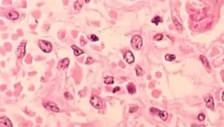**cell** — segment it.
<instances>
[{
    "label": "cell",
    "instance_id": "1",
    "mask_svg": "<svg viewBox=\"0 0 224 127\" xmlns=\"http://www.w3.org/2000/svg\"><path fill=\"white\" fill-rule=\"evenodd\" d=\"M131 45L133 47V49H136V50H139L142 47L143 45V40L141 36L139 35H134V36L132 38L131 40Z\"/></svg>",
    "mask_w": 224,
    "mask_h": 127
},
{
    "label": "cell",
    "instance_id": "2",
    "mask_svg": "<svg viewBox=\"0 0 224 127\" xmlns=\"http://www.w3.org/2000/svg\"><path fill=\"white\" fill-rule=\"evenodd\" d=\"M38 45H39V47L40 48V49L44 52L46 53H49L52 51V44L49 43L48 41H46V40H39L38 42Z\"/></svg>",
    "mask_w": 224,
    "mask_h": 127
},
{
    "label": "cell",
    "instance_id": "3",
    "mask_svg": "<svg viewBox=\"0 0 224 127\" xmlns=\"http://www.w3.org/2000/svg\"><path fill=\"white\" fill-rule=\"evenodd\" d=\"M90 104L93 105L95 108H101L102 107V102L101 101V99L98 97L97 96H93L90 100Z\"/></svg>",
    "mask_w": 224,
    "mask_h": 127
},
{
    "label": "cell",
    "instance_id": "4",
    "mask_svg": "<svg viewBox=\"0 0 224 127\" xmlns=\"http://www.w3.org/2000/svg\"><path fill=\"white\" fill-rule=\"evenodd\" d=\"M26 42L23 41L19 45L17 49V55L19 58H22L24 57V55L26 54Z\"/></svg>",
    "mask_w": 224,
    "mask_h": 127
},
{
    "label": "cell",
    "instance_id": "5",
    "mask_svg": "<svg viewBox=\"0 0 224 127\" xmlns=\"http://www.w3.org/2000/svg\"><path fill=\"white\" fill-rule=\"evenodd\" d=\"M43 106H44L46 108H47L48 110H50V111H52L55 113L59 112V108L58 107L57 105L54 102H43Z\"/></svg>",
    "mask_w": 224,
    "mask_h": 127
},
{
    "label": "cell",
    "instance_id": "6",
    "mask_svg": "<svg viewBox=\"0 0 224 127\" xmlns=\"http://www.w3.org/2000/svg\"><path fill=\"white\" fill-rule=\"evenodd\" d=\"M0 126L1 127H12V123L7 117H1L0 118Z\"/></svg>",
    "mask_w": 224,
    "mask_h": 127
},
{
    "label": "cell",
    "instance_id": "7",
    "mask_svg": "<svg viewBox=\"0 0 224 127\" xmlns=\"http://www.w3.org/2000/svg\"><path fill=\"white\" fill-rule=\"evenodd\" d=\"M123 58L128 64H132L134 61V56L131 51H127L123 55Z\"/></svg>",
    "mask_w": 224,
    "mask_h": 127
},
{
    "label": "cell",
    "instance_id": "8",
    "mask_svg": "<svg viewBox=\"0 0 224 127\" xmlns=\"http://www.w3.org/2000/svg\"><path fill=\"white\" fill-rule=\"evenodd\" d=\"M205 104H206V106L210 108L211 110H214V100H213V97L211 96H208L205 99Z\"/></svg>",
    "mask_w": 224,
    "mask_h": 127
},
{
    "label": "cell",
    "instance_id": "9",
    "mask_svg": "<svg viewBox=\"0 0 224 127\" xmlns=\"http://www.w3.org/2000/svg\"><path fill=\"white\" fill-rule=\"evenodd\" d=\"M70 64V59L67 58H65L62 60H61L58 62V68L59 69H65L69 66Z\"/></svg>",
    "mask_w": 224,
    "mask_h": 127
},
{
    "label": "cell",
    "instance_id": "10",
    "mask_svg": "<svg viewBox=\"0 0 224 127\" xmlns=\"http://www.w3.org/2000/svg\"><path fill=\"white\" fill-rule=\"evenodd\" d=\"M71 48L73 49L74 55H75L76 56H79V55H81L84 54V52L82 50V49H79L78 46H75V45H72V46H71Z\"/></svg>",
    "mask_w": 224,
    "mask_h": 127
},
{
    "label": "cell",
    "instance_id": "11",
    "mask_svg": "<svg viewBox=\"0 0 224 127\" xmlns=\"http://www.w3.org/2000/svg\"><path fill=\"white\" fill-rule=\"evenodd\" d=\"M83 6V0H77L76 2H74L73 7L76 11H79Z\"/></svg>",
    "mask_w": 224,
    "mask_h": 127
},
{
    "label": "cell",
    "instance_id": "12",
    "mask_svg": "<svg viewBox=\"0 0 224 127\" xmlns=\"http://www.w3.org/2000/svg\"><path fill=\"white\" fill-rule=\"evenodd\" d=\"M199 59H200L201 62L203 64V65H204L205 67H207V68H208V69H211L210 64H209V62H208V59L205 57V56L200 55V56H199Z\"/></svg>",
    "mask_w": 224,
    "mask_h": 127
},
{
    "label": "cell",
    "instance_id": "13",
    "mask_svg": "<svg viewBox=\"0 0 224 127\" xmlns=\"http://www.w3.org/2000/svg\"><path fill=\"white\" fill-rule=\"evenodd\" d=\"M8 17L11 20H14V19H17L18 17H19V13L16 11H10L8 12Z\"/></svg>",
    "mask_w": 224,
    "mask_h": 127
},
{
    "label": "cell",
    "instance_id": "14",
    "mask_svg": "<svg viewBox=\"0 0 224 127\" xmlns=\"http://www.w3.org/2000/svg\"><path fill=\"white\" fill-rule=\"evenodd\" d=\"M127 90H128V92L130 94H133L136 92V88H135V86L133 84V83H129L128 84Z\"/></svg>",
    "mask_w": 224,
    "mask_h": 127
},
{
    "label": "cell",
    "instance_id": "15",
    "mask_svg": "<svg viewBox=\"0 0 224 127\" xmlns=\"http://www.w3.org/2000/svg\"><path fill=\"white\" fill-rule=\"evenodd\" d=\"M158 115L159 117L163 120V121H166L168 117V114L167 111H159V113H158Z\"/></svg>",
    "mask_w": 224,
    "mask_h": 127
},
{
    "label": "cell",
    "instance_id": "16",
    "mask_svg": "<svg viewBox=\"0 0 224 127\" xmlns=\"http://www.w3.org/2000/svg\"><path fill=\"white\" fill-rule=\"evenodd\" d=\"M114 79L111 76H107L104 79V82L106 84H114Z\"/></svg>",
    "mask_w": 224,
    "mask_h": 127
},
{
    "label": "cell",
    "instance_id": "17",
    "mask_svg": "<svg viewBox=\"0 0 224 127\" xmlns=\"http://www.w3.org/2000/svg\"><path fill=\"white\" fill-rule=\"evenodd\" d=\"M161 18L160 17H158V16H156V17H155L153 19H152V23H155L156 25H158V24H159L161 22Z\"/></svg>",
    "mask_w": 224,
    "mask_h": 127
},
{
    "label": "cell",
    "instance_id": "18",
    "mask_svg": "<svg viewBox=\"0 0 224 127\" xmlns=\"http://www.w3.org/2000/svg\"><path fill=\"white\" fill-rule=\"evenodd\" d=\"M165 59L167 61H172L176 59V55H172V54H167L165 55Z\"/></svg>",
    "mask_w": 224,
    "mask_h": 127
},
{
    "label": "cell",
    "instance_id": "19",
    "mask_svg": "<svg viewBox=\"0 0 224 127\" xmlns=\"http://www.w3.org/2000/svg\"><path fill=\"white\" fill-rule=\"evenodd\" d=\"M135 71H136V75L138 76H139V77L142 76L143 75V71L142 68H141L138 66L135 67Z\"/></svg>",
    "mask_w": 224,
    "mask_h": 127
},
{
    "label": "cell",
    "instance_id": "20",
    "mask_svg": "<svg viewBox=\"0 0 224 127\" xmlns=\"http://www.w3.org/2000/svg\"><path fill=\"white\" fill-rule=\"evenodd\" d=\"M173 22H174V23H175V25H176V29H177L178 30H182V27L181 24H180V23L178 22L177 19H176V17H173Z\"/></svg>",
    "mask_w": 224,
    "mask_h": 127
},
{
    "label": "cell",
    "instance_id": "21",
    "mask_svg": "<svg viewBox=\"0 0 224 127\" xmlns=\"http://www.w3.org/2000/svg\"><path fill=\"white\" fill-rule=\"evenodd\" d=\"M162 38H163V35H162L161 34H156L155 36L154 37V40H157V41L162 40Z\"/></svg>",
    "mask_w": 224,
    "mask_h": 127
},
{
    "label": "cell",
    "instance_id": "22",
    "mask_svg": "<svg viewBox=\"0 0 224 127\" xmlns=\"http://www.w3.org/2000/svg\"><path fill=\"white\" fill-rule=\"evenodd\" d=\"M90 38V40L93 41V42H96V41L99 40V38L97 36H96L95 34H91Z\"/></svg>",
    "mask_w": 224,
    "mask_h": 127
},
{
    "label": "cell",
    "instance_id": "23",
    "mask_svg": "<svg viewBox=\"0 0 224 127\" xmlns=\"http://www.w3.org/2000/svg\"><path fill=\"white\" fill-rule=\"evenodd\" d=\"M64 98L66 99V100H72L73 99V96H71V94H70V93H68V92H66L64 94Z\"/></svg>",
    "mask_w": 224,
    "mask_h": 127
},
{
    "label": "cell",
    "instance_id": "24",
    "mask_svg": "<svg viewBox=\"0 0 224 127\" xmlns=\"http://www.w3.org/2000/svg\"><path fill=\"white\" fill-rule=\"evenodd\" d=\"M149 111L151 113H153V114H158V113H159V110H158L157 108H151L149 109Z\"/></svg>",
    "mask_w": 224,
    "mask_h": 127
},
{
    "label": "cell",
    "instance_id": "25",
    "mask_svg": "<svg viewBox=\"0 0 224 127\" xmlns=\"http://www.w3.org/2000/svg\"><path fill=\"white\" fill-rule=\"evenodd\" d=\"M205 118V116L203 114H199L198 115V120H199V121H204Z\"/></svg>",
    "mask_w": 224,
    "mask_h": 127
},
{
    "label": "cell",
    "instance_id": "26",
    "mask_svg": "<svg viewBox=\"0 0 224 127\" xmlns=\"http://www.w3.org/2000/svg\"><path fill=\"white\" fill-rule=\"evenodd\" d=\"M93 62V58H90V57H88V58H87V61H86L85 64H92Z\"/></svg>",
    "mask_w": 224,
    "mask_h": 127
},
{
    "label": "cell",
    "instance_id": "27",
    "mask_svg": "<svg viewBox=\"0 0 224 127\" xmlns=\"http://www.w3.org/2000/svg\"><path fill=\"white\" fill-rule=\"evenodd\" d=\"M138 106L132 107V108H130V109H129V112H130V113H134V112H135V111H138Z\"/></svg>",
    "mask_w": 224,
    "mask_h": 127
},
{
    "label": "cell",
    "instance_id": "28",
    "mask_svg": "<svg viewBox=\"0 0 224 127\" xmlns=\"http://www.w3.org/2000/svg\"><path fill=\"white\" fill-rule=\"evenodd\" d=\"M120 90V87H116L114 89V90H113V93H116L117 91H119Z\"/></svg>",
    "mask_w": 224,
    "mask_h": 127
},
{
    "label": "cell",
    "instance_id": "29",
    "mask_svg": "<svg viewBox=\"0 0 224 127\" xmlns=\"http://www.w3.org/2000/svg\"><path fill=\"white\" fill-rule=\"evenodd\" d=\"M222 100L224 101V91H223V94H222Z\"/></svg>",
    "mask_w": 224,
    "mask_h": 127
},
{
    "label": "cell",
    "instance_id": "30",
    "mask_svg": "<svg viewBox=\"0 0 224 127\" xmlns=\"http://www.w3.org/2000/svg\"><path fill=\"white\" fill-rule=\"evenodd\" d=\"M90 1V0H85V2H86V3H89Z\"/></svg>",
    "mask_w": 224,
    "mask_h": 127
}]
</instances>
